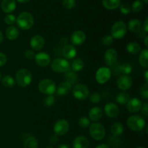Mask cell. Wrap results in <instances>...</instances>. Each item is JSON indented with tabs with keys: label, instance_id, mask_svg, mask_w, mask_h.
Returning a JSON list of instances; mask_svg holds the SVG:
<instances>
[{
	"label": "cell",
	"instance_id": "cell-1",
	"mask_svg": "<svg viewBox=\"0 0 148 148\" xmlns=\"http://www.w3.org/2000/svg\"><path fill=\"white\" fill-rule=\"evenodd\" d=\"M16 23L21 30H30L34 24V18L32 14L28 12H23L16 18Z\"/></svg>",
	"mask_w": 148,
	"mask_h": 148
},
{
	"label": "cell",
	"instance_id": "cell-2",
	"mask_svg": "<svg viewBox=\"0 0 148 148\" xmlns=\"http://www.w3.org/2000/svg\"><path fill=\"white\" fill-rule=\"evenodd\" d=\"M127 125L133 132H141L146 127L145 119L140 115H132L127 119Z\"/></svg>",
	"mask_w": 148,
	"mask_h": 148
},
{
	"label": "cell",
	"instance_id": "cell-3",
	"mask_svg": "<svg viewBox=\"0 0 148 148\" xmlns=\"http://www.w3.org/2000/svg\"><path fill=\"white\" fill-rule=\"evenodd\" d=\"M32 75L30 71L27 69H20L16 73V82L19 86L26 88L32 82Z\"/></svg>",
	"mask_w": 148,
	"mask_h": 148
},
{
	"label": "cell",
	"instance_id": "cell-4",
	"mask_svg": "<svg viewBox=\"0 0 148 148\" xmlns=\"http://www.w3.org/2000/svg\"><path fill=\"white\" fill-rule=\"evenodd\" d=\"M38 88L41 93L46 95H51L56 92V85L54 81L49 78H46L39 82Z\"/></svg>",
	"mask_w": 148,
	"mask_h": 148
},
{
	"label": "cell",
	"instance_id": "cell-5",
	"mask_svg": "<svg viewBox=\"0 0 148 148\" xmlns=\"http://www.w3.org/2000/svg\"><path fill=\"white\" fill-rule=\"evenodd\" d=\"M88 128H89L90 135L93 140L100 141L105 137L106 129L103 127V125H102L100 123H93V124H90Z\"/></svg>",
	"mask_w": 148,
	"mask_h": 148
},
{
	"label": "cell",
	"instance_id": "cell-6",
	"mask_svg": "<svg viewBox=\"0 0 148 148\" xmlns=\"http://www.w3.org/2000/svg\"><path fill=\"white\" fill-rule=\"evenodd\" d=\"M51 68L57 73H66L70 69V64L66 59L57 58L51 63Z\"/></svg>",
	"mask_w": 148,
	"mask_h": 148
},
{
	"label": "cell",
	"instance_id": "cell-7",
	"mask_svg": "<svg viewBox=\"0 0 148 148\" xmlns=\"http://www.w3.org/2000/svg\"><path fill=\"white\" fill-rule=\"evenodd\" d=\"M127 30V28L125 23L121 20H119L114 23L111 27V36H112L113 38L121 39L125 36Z\"/></svg>",
	"mask_w": 148,
	"mask_h": 148
},
{
	"label": "cell",
	"instance_id": "cell-8",
	"mask_svg": "<svg viewBox=\"0 0 148 148\" xmlns=\"http://www.w3.org/2000/svg\"><path fill=\"white\" fill-rule=\"evenodd\" d=\"M111 70L107 66H101L98 68L95 72V79L101 85L106 83L111 77Z\"/></svg>",
	"mask_w": 148,
	"mask_h": 148
},
{
	"label": "cell",
	"instance_id": "cell-9",
	"mask_svg": "<svg viewBox=\"0 0 148 148\" xmlns=\"http://www.w3.org/2000/svg\"><path fill=\"white\" fill-rule=\"evenodd\" d=\"M73 96L79 101H83L88 98L90 95V91L88 87L82 83L76 84L72 90Z\"/></svg>",
	"mask_w": 148,
	"mask_h": 148
},
{
	"label": "cell",
	"instance_id": "cell-10",
	"mask_svg": "<svg viewBox=\"0 0 148 148\" xmlns=\"http://www.w3.org/2000/svg\"><path fill=\"white\" fill-rule=\"evenodd\" d=\"M69 124L66 120L59 119L53 125V132L57 136H63L69 132Z\"/></svg>",
	"mask_w": 148,
	"mask_h": 148
},
{
	"label": "cell",
	"instance_id": "cell-11",
	"mask_svg": "<svg viewBox=\"0 0 148 148\" xmlns=\"http://www.w3.org/2000/svg\"><path fill=\"white\" fill-rule=\"evenodd\" d=\"M132 83L133 80L132 77L127 75H122L120 76L116 82L117 87L121 91H127L130 90L132 86Z\"/></svg>",
	"mask_w": 148,
	"mask_h": 148
},
{
	"label": "cell",
	"instance_id": "cell-12",
	"mask_svg": "<svg viewBox=\"0 0 148 148\" xmlns=\"http://www.w3.org/2000/svg\"><path fill=\"white\" fill-rule=\"evenodd\" d=\"M118 53L114 49H108L104 54V62L108 66H112L116 63Z\"/></svg>",
	"mask_w": 148,
	"mask_h": 148
},
{
	"label": "cell",
	"instance_id": "cell-13",
	"mask_svg": "<svg viewBox=\"0 0 148 148\" xmlns=\"http://www.w3.org/2000/svg\"><path fill=\"white\" fill-rule=\"evenodd\" d=\"M30 48L33 51H40L45 46V39L40 35H35L30 41Z\"/></svg>",
	"mask_w": 148,
	"mask_h": 148
},
{
	"label": "cell",
	"instance_id": "cell-14",
	"mask_svg": "<svg viewBox=\"0 0 148 148\" xmlns=\"http://www.w3.org/2000/svg\"><path fill=\"white\" fill-rule=\"evenodd\" d=\"M86 40V35L82 30H76L73 32L70 36L71 43L74 46H81Z\"/></svg>",
	"mask_w": 148,
	"mask_h": 148
},
{
	"label": "cell",
	"instance_id": "cell-15",
	"mask_svg": "<svg viewBox=\"0 0 148 148\" xmlns=\"http://www.w3.org/2000/svg\"><path fill=\"white\" fill-rule=\"evenodd\" d=\"M127 109L131 114H135L141 110L143 106V103L141 100L137 98H130L127 104Z\"/></svg>",
	"mask_w": 148,
	"mask_h": 148
},
{
	"label": "cell",
	"instance_id": "cell-16",
	"mask_svg": "<svg viewBox=\"0 0 148 148\" xmlns=\"http://www.w3.org/2000/svg\"><path fill=\"white\" fill-rule=\"evenodd\" d=\"M36 63L38 66L45 67L50 64L51 63V57L49 53L46 52H39L36 53L34 58Z\"/></svg>",
	"mask_w": 148,
	"mask_h": 148
},
{
	"label": "cell",
	"instance_id": "cell-17",
	"mask_svg": "<svg viewBox=\"0 0 148 148\" xmlns=\"http://www.w3.org/2000/svg\"><path fill=\"white\" fill-rule=\"evenodd\" d=\"M104 112L107 116L110 118H116L119 114V108L116 103L112 102L108 103L104 106Z\"/></svg>",
	"mask_w": 148,
	"mask_h": 148
},
{
	"label": "cell",
	"instance_id": "cell-18",
	"mask_svg": "<svg viewBox=\"0 0 148 148\" xmlns=\"http://www.w3.org/2000/svg\"><path fill=\"white\" fill-rule=\"evenodd\" d=\"M89 140L85 136H77L73 140L72 146L73 148H88L89 147Z\"/></svg>",
	"mask_w": 148,
	"mask_h": 148
},
{
	"label": "cell",
	"instance_id": "cell-19",
	"mask_svg": "<svg viewBox=\"0 0 148 148\" xmlns=\"http://www.w3.org/2000/svg\"><path fill=\"white\" fill-rule=\"evenodd\" d=\"M62 55L66 59H72L77 56V49L73 45H66L62 49Z\"/></svg>",
	"mask_w": 148,
	"mask_h": 148
},
{
	"label": "cell",
	"instance_id": "cell-20",
	"mask_svg": "<svg viewBox=\"0 0 148 148\" xmlns=\"http://www.w3.org/2000/svg\"><path fill=\"white\" fill-rule=\"evenodd\" d=\"M15 0H2L1 3V9L4 12L10 14L16 9Z\"/></svg>",
	"mask_w": 148,
	"mask_h": 148
},
{
	"label": "cell",
	"instance_id": "cell-21",
	"mask_svg": "<svg viewBox=\"0 0 148 148\" xmlns=\"http://www.w3.org/2000/svg\"><path fill=\"white\" fill-rule=\"evenodd\" d=\"M89 119L92 121H98L103 117V111L100 107H92L88 112Z\"/></svg>",
	"mask_w": 148,
	"mask_h": 148
},
{
	"label": "cell",
	"instance_id": "cell-22",
	"mask_svg": "<svg viewBox=\"0 0 148 148\" xmlns=\"http://www.w3.org/2000/svg\"><path fill=\"white\" fill-rule=\"evenodd\" d=\"M72 90V85L66 81L61 82L56 88V93L58 95H66L69 94Z\"/></svg>",
	"mask_w": 148,
	"mask_h": 148
},
{
	"label": "cell",
	"instance_id": "cell-23",
	"mask_svg": "<svg viewBox=\"0 0 148 148\" xmlns=\"http://www.w3.org/2000/svg\"><path fill=\"white\" fill-rule=\"evenodd\" d=\"M19 33H20V32H19L18 28L14 25L9 26L5 32L6 37L7 38V39L10 40H16L18 38Z\"/></svg>",
	"mask_w": 148,
	"mask_h": 148
},
{
	"label": "cell",
	"instance_id": "cell-24",
	"mask_svg": "<svg viewBox=\"0 0 148 148\" xmlns=\"http://www.w3.org/2000/svg\"><path fill=\"white\" fill-rule=\"evenodd\" d=\"M128 29L133 33H138L142 30V23L138 19H132L128 23Z\"/></svg>",
	"mask_w": 148,
	"mask_h": 148
},
{
	"label": "cell",
	"instance_id": "cell-25",
	"mask_svg": "<svg viewBox=\"0 0 148 148\" xmlns=\"http://www.w3.org/2000/svg\"><path fill=\"white\" fill-rule=\"evenodd\" d=\"M103 5L108 10H114L121 5V0H103Z\"/></svg>",
	"mask_w": 148,
	"mask_h": 148
},
{
	"label": "cell",
	"instance_id": "cell-26",
	"mask_svg": "<svg viewBox=\"0 0 148 148\" xmlns=\"http://www.w3.org/2000/svg\"><path fill=\"white\" fill-rule=\"evenodd\" d=\"M124 131V127L121 123L116 122L114 124H112L111 128V134L114 137H119L123 134Z\"/></svg>",
	"mask_w": 148,
	"mask_h": 148
},
{
	"label": "cell",
	"instance_id": "cell-27",
	"mask_svg": "<svg viewBox=\"0 0 148 148\" xmlns=\"http://www.w3.org/2000/svg\"><path fill=\"white\" fill-rule=\"evenodd\" d=\"M126 50L130 54H137L141 51V46L137 42H130L126 46Z\"/></svg>",
	"mask_w": 148,
	"mask_h": 148
},
{
	"label": "cell",
	"instance_id": "cell-28",
	"mask_svg": "<svg viewBox=\"0 0 148 148\" xmlns=\"http://www.w3.org/2000/svg\"><path fill=\"white\" fill-rule=\"evenodd\" d=\"M139 63L142 67L147 69L148 67V49H143L140 51L139 56Z\"/></svg>",
	"mask_w": 148,
	"mask_h": 148
},
{
	"label": "cell",
	"instance_id": "cell-29",
	"mask_svg": "<svg viewBox=\"0 0 148 148\" xmlns=\"http://www.w3.org/2000/svg\"><path fill=\"white\" fill-rule=\"evenodd\" d=\"M130 100V94L127 93L125 91H121L117 94L116 97V101L120 105H126Z\"/></svg>",
	"mask_w": 148,
	"mask_h": 148
},
{
	"label": "cell",
	"instance_id": "cell-30",
	"mask_svg": "<svg viewBox=\"0 0 148 148\" xmlns=\"http://www.w3.org/2000/svg\"><path fill=\"white\" fill-rule=\"evenodd\" d=\"M64 79L66 82L70 83L71 85H76L78 79H79V77H78L77 75L75 72L69 70L65 73Z\"/></svg>",
	"mask_w": 148,
	"mask_h": 148
},
{
	"label": "cell",
	"instance_id": "cell-31",
	"mask_svg": "<svg viewBox=\"0 0 148 148\" xmlns=\"http://www.w3.org/2000/svg\"><path fill=\"white\" fill-rule=\"evenodd\" d=\"M85 66V63L81 59H75L72 62L71 64V68L72 71L75 72H79L82 70Z\"/></svg>",
	"mask_w": 148,
	"mask_h": 148
},
{
	"label": "cell",
	"instance_id": "cell-32",
	"mask_svg": "<svg viewBox=\"0 0 148 148\" xmlns=\"http://www.w3.org/2000/svg\"><path fill=\"white\" fill-rule=\"evenodd\" d=\"M38 143L36 137L30 136L27 137L24 143V148H38Z\"/></svg>",
	"mask_w": 148,
	"mask_h": 148
},
{
	"label": "cell",
	"instance_id": "cell-33",
	"mask_svg": "<svg viewBox=\"0 0 148 148\" xmlns=\"http://www.w3.org/2000/svg\"><path fill=\"white\" fill-rule=\"evenodd\" d=\"M1 82H2V85L7 88H12L15 85V80L10 75H5L1 79Z\"/></svg>",
	"mask_w": 148,
	"mask_h": 148
},
{
	"label": "cell",
	"instance_id": "cell-34",
	"mask_svg": "<svg viewBox=\"0 0 148 148\" xmlns=\"http://www.w3.org/2000/svg\"><path fill=\"white\" fill-rule=\"evenodd\" d=\"M143 8H144V4H143V1H140V0H136V1H134L133 2L131 7V10L134 12L137 13L141 12L143 10Z\"/></svg>",
	"mask_w": 148,
	"mask_h": 148
},
{
	"label": "cell",
	"instance_id": "cell-35",
	"mask_svg": "<svg viewBox=\"0 0 148 148\" xmlns=\"http://www.w3.org/2000/svg\"><path fill=\"white\" fill-rule=\"evenodd\" d=\"M119 71L123 75H129L132 72V66L129 63H124L119 66Z\"/></svg>",
	"mask_w": 148,
	"mask_h": 148
},
{
	"label": "cell",
	"instance_id": "cell-36",
	"mask_svg": "<svg viewBox=\"0 0 148 148\" xmlns=\"http://www.w3.org/2000/svg\"><path fill=\"white\" fill-rule=\"evenodd\" d=\"M108 143L113 148H118L121 145V141L118 137H114L112 135L108 139Z\"/></svg>",
	"mask_w": 148,
	"mask_h": 148
},
{
	"label": "cell",
	"instance_id": "cell-37",
	"mask_svg": "<svg viewBox=\"0 0 148 148\" xmlns=\"http://www.w3.org/2000/svg\"><path fill=\"white\" fill-rule=\"evenodd\" d=\"M78 124H79L81 128L87 129L90 125V120L88 117L82 116L79 119V121H78Z\"/></svg>",
	"mask_w": 148,
	"mask_h": 148
},
{
	"label": "cell",
	"instance_id": "cell-38",
	"mask_svg": "<svg viewBox=\"0 0 148 148\" xmlns=\"http://www.w3.org/2000/svg\"><path fill=\"white\" fill-rule=\"evenodd\" d=\"M114 42V38L111 35H106L101 38V43L104 46H109Z\"/></svg>",
	"mask_w": 148,
	"mask_h": 148
},
{
	"label": "cell",
	"instance_id": "cell-39",
	"mask_svg": "<svg viewBox=\"0 0 148 148\" xmlns=\"http://www.w3.org/2000/svg\"><path fill=\"white\" fill-rule=\"evenodd\" d=\"M4 23L7 25H9L10 26L13 25L16 23V17L14 14H7L4 18Z\"/></svg>",
	"mask_w": 148,
	"mask_h": 148
},
{
	"label": "cell",
	"instance_id": "cell-40",
	"mask_svg": "<svg viewBox=\"0 0 148 148\" xmlns=\"http://www.w3.org/2000/svg\"><path fill=\"white\" fill-rule=\"evenodd\" d=\"M63 6L66 10H72L76 5V0H63Z\"/></svg>",
	"mask_w": 148,
	"mask_h": 148
},
{
	"label": "cell",
	"instance_id": "cell-41",
	"mask_svg": "<svg viewBox=\"0 0 148 148\" xmlns=\"http://www.w3.org/2000/svg\"><path fill=\"white\" fill-rule=\"evenodd\" d=\"M88 97H89L90 101L91 103H99L100 101H101V99L100 94L96 92L91 93L90 95H89Z\"/></svg>",
	"mask_w": 148,
	"mask_h": 148
},
{
	"label": "cell",
	"instance_id": "cell-42",
	"mask_svg": "<svg viewBox=\"0 0 148 148\" xmlns=\"http://www.w3.org/2000/svg\"><path fill=\"white\" fill-rule=\"evenodd\" d=\"M140 94L141 97H143L145 99H148V83L145 82L143 84V86L141 87L140 90Z\"/></svg>",
	"mask_w": 148,
	"mask_h": 148
},
{
	"label": "cell",
	"instance_id": "cell-43",
	"mask_svg": "<svg viewBox=\"0 0 148 148\" xmlns=\"http://www.w3.org/2000/svg\"><path fill=\"white\" fill-rule=\"evenodd\" d=\"M55 102H56V99L53 95H47L44 100V103L46 106H52L54 105Z\"/></svg>",
	"mask_w": 148,
	"mask_h": 148
},
{
	"label": "cell",
	"instance_id": "cell-44",
	"mask_svg": "<svg viewBox=\"0 0 148 148\" xmlns=\"http://www.w3.org/2000/svg\"><path fill=\"white\" fill-rule=\"evenodd\" d=\"M120 11L123 14H128L131 12V7L127 3H124V4L120 5Z\"/></svg>",
	"mask_w": 148,
	"mask_h": 148
},
{
	"label": "cell",
	"instance_id": "cell-45",
	"mask_svg": "<svg viewBox=\"0 0 148 148\" xmlns=\"http://www.w3.org/2000/svg\"><path fill=\"white\" fill-rule=\"evenodd\" d=\"M25 57L27 59H29V60H32L35 58V56H36V53L33 51V50H27L24 53Z\"/></svg>",
	"mask_w": 148,
	"mask_h": 148
},
{
	"label": "cell",
	"instance_id": "cell-46",
	"mask_svg": "<svg viewBox=\"0 0 148 148\" xmlns=\"http://www.w3.org/2000/svg\"><path fill=\"white\" fill-rule=\"evenodd\" d=\"M7 62V57L5 53L0 52V67L6 64Z\"/></svg>",
	"mask_w": 148,
	"mask_h": 148
},
{
	"label": "cell",
	"instance_id": "cell-47",
	"mask_svg": "<svg viewBox=\"0 0 148 148\" xmlns=\"http://www.w3.org/2000/svg\"><path fill=\"white\" fill-rule=\"evenodd\" d=\"M49 143L53 145H56L59 143V136H57L56 134H53V135L51 136V137L49 138Z\"/></svg>",
	"mask_w": 148,
	"mask_h": 148
},
{
	"label": "cell",
	"instance_id": "cell-48",
	"mask_svg": "<svg viewBox=\"0 0 148 148\" xmlns=\"http://www.w3.org/2000/svg\"><path fill=\"white\" fill-rule=\"evenodd\" d=\"M142 114L145 116V117H148V104L147 103L143 105L142 106Z\"/></svg>",
	"mask_w": 148,
	"mask_h": 148
},
{
	"label": "cell",
	"instance_id": "cell-49",
	"mask_svg": "<svg viewBox=\"0 0 148 148\" xmlns=\"http://www.w3.org/2000/svg\"><path fill=\"white\" fill-rule=\"evenodd\" d=\"M146 35H147V33H146L143 29H142L141 30H140L138 33H136V36H137V37L138 38H143L144 37H145Z\"/></svg>",
	"mask_w": 148,
	"mask_h": 148
},
{
	"label": "cell",
	"instance_id": "cell-50",
	"mask_svg": "<svg viewBox=\"0 0 148 148\" xmlns=\"http://www.w3.org/2000/svg\"><path fill=\"white\" fill-rule=\"evenodd\" d=\"M142 27H143V30L146 33H147L148 32V18L145 19L143 25H142Z\"/></svg>",
	"mask_w": 148,
	"mask_h": 148
},
{
	"label": "cell",
	"instance_id": "cell-51",
	"mask_svg": "<svg viewBox=\"0 0 148 148\" xmlns=\"http://www.w3.org/2000/svg\"><path fill=\"white\" fill-rule=\"evenodd\" d=\"M95 148H110V147L106 144H100Z\"/></svg>",
	"mask_w": 148,
	"mask_h": 148
},
{
	"label": "cell",
	"instance_id": "cell-52",
	"mask_svg": "<svg viewBox=\"0 0 148 148\" xmlns=\"http://www.w3.org/2000/svg\"><path fill=\"white\" fill-rule=\"evenodd\" d=\"M147 41H148V36L147 35H146L145 37V38H144V43H145V46L147 48L148 47Z\"/></svg>",
	"mask_w": 148,
	"mask_h": 148
},
{
	"label": "cell",
	"instance_id": "cell-53",
	"mask_svg": "<svg viewBox=\"0 0 148 148\" xmlns=\"http://www.w3.org/2000/svg\"><path fill=\"white\" fill-rule=\"evenodd\" d=\"M144 76H145V79L146 82H147V83H148V71L147 70L145 71V72Z\"/></svg>",
	"mask_w": 148,
	"mask_h": 148
},
{
	"label": "cell",
	"instance_id": "cell-54",
	"mask_svg": "<svg viewBox=\"0 0 148 148\" xmlns=\"http://www.w3.org/2000/svg\"><path fill=\"white\" fill-rule=\"evenodd\" d=\"M57 148H70V147H69V146L66 145H65V144H61V145H59V146H58Z\"/></svg>",
	"mask_w": 148,
	"mask_h": 148
},
{
	"label": "cell",
	"instance_id": "cell-55",
	"mask_svg": "<svg viewBox=\"0 0 148 148\" xmlns=\"http://www.w3.org/2000/svg\"><path fill=\"white\" fill-rule=\"evenodd\" d=\"M3 40H4V36H3L2 32L0 30V44L3 42Z\"/></svg>",
	"mask_w": 148,
	"mask_h": 148
},
{
	"label": "cell",
	"instance_id": "cell-56",
	"mask_svg": "<svg viewBox=\"0 0 148 148\" xmlns=\"http://www.w3.org/2000/svg\"><path fill=\"white\" fill-rule=\"evenodd\" d=\"M17 1H18V2H20V3H23V4H24V3L28 2L30 0H17Z\"/></svg>",
	"mask_w": 148,
	"mask_h": 148
},
{
	"label": "cell",
	"instance_id": "cell-57",
	"mask_svg": "<svg viewBox=\"0 0 148 148\" xmlns=\"http://www.w3.org/2000/svg\"><path fill=\"white\" fill-rule=\"evenodd\" d=\"M46 148H54V147H53L52 145H49V146H47Z\"/></svg>",
	"mask_w": 148,
	"mask_h": 148
},
{
	"label": "cell",
	"instance_id": "cell-58",
	"mask_svg": "<svg viewBox=\"0 0 148 148\" xmlns=\"http://www.w3.org/2000/svg\"><path fill=\"white\" fill-rule=\"evenodd\" d=\"M143 1H144L145 3H146V4H147V3L148 2V0H143Z\"/></svg>",
	"mask_w": 148,
	"mask_h": 148
},
{
	"label": "cell",
	"instance_id": "cell-59",
	"mask_svg": "<svg viewBox=\"0 0 148 148\" xmlns=\"http://www.w3.org/2000/svg\"><path fill=\"white\" fill-rule=\"evenodd\" d=\"M1 72H0V80H1Z\"/></svg>",
	"mask_w": 148,
	"mask_h": 148
},
{
	"label": "cell",
	"instance_id": "cell-60",
	"mask_svg": "<svg viewBox=\"0 0 148 148\" xmlns=\"http://www.w3.org/2000/svg\"><path fill=\"white\" fill-rule=\"evenodd\" d=\"M137 148H145V147H137Z\"/></svg>",
	"mask_w": 148,
	"mask_h": 148
}]
</instances>
